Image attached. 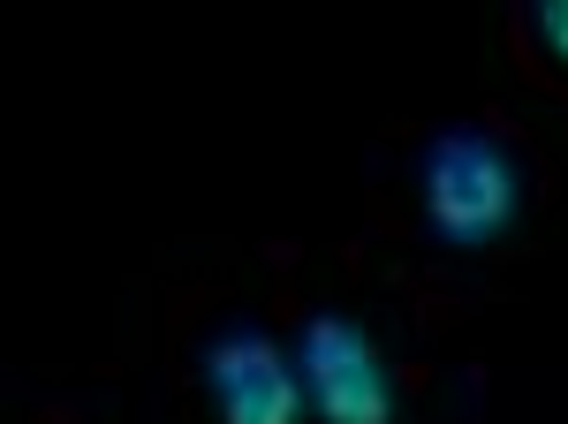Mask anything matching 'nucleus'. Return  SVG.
<instances>
[{"label": "nucleus", "mask_w": 568, "mask_h": 424, "mask_svg": "<svg viewBox=\"0 0 568 424\" xmlns=\"http://www.w3.org/2000/svg\"><path fill=\"white\" fill-rule=\"evenodd\" d=\"M265 303L288 334L304 424H485V372L439 364V341L478 319L470 296L372 258L356 235L334 258L265 243Z\"/></svg>", "instance_id": "f257e3e1"}, {"label": "nucleus", "mask_w": 568, "mask_h": 424, "mask_svg": "<svg viewBox=\"0 0 568 424\" xmlns=\"http://www.w3.org/2000/svg\"><path fill=\"white\" fill-rule=\"evenodd\" d=\"M554 205L561 174L508 107H478L463 122H379L364 152L356 243L485 311L470 273L538 258V228Z\"/></svg>", "instance_id": "f03ea898"}, {"label": "nucleus", "mask_w": 568, "mask_h": 424, "mask_svg": "<svg viewBox=\"0 0 568 424\" xmlns=\"http://www.w3.org/2000/svg\"><path fill=\"white\" fill-rule=\"evenodd\" d=\"M160 372L175 424H304L288 334L235 281H175L160 296Z\"/></svg>", "instance_id": "7ed1b4c3"}, {"label": "nucleus", "mask_w": 568, "mask_h": 424, "mask_svg": "<svg viewBox=\"0 0 568 424\" xmlns=\"http://www.w3.org/2000/svg\"><path fill=\"white\" fill-rule=\"evenodd\" d=\"M500 46H508L516 84L568 107V0H516L500 23Z\"/></svg>", "instance_id": "20e7f679"}, {"label": "nucleus", "mask_w": 568, "mask_h": 424, "mask_svg": "<svg viewBox=\"0 0 568 424\" xmlns=\"http://www.w3.org/2000/svg\"><path fill=\"white\" fill-rule=\"evenodd\" d=\"M23 424H99V417H91L84 402H45V410H31Z\"/></svg>", "instance_id": "39448f33"}]
</instances>
